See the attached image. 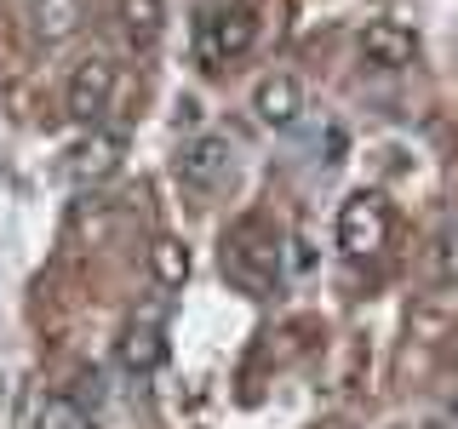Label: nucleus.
I'll list each match as a JSON object with an SVG mask.
<instances>
[{"label":"nucleus","mask_w":458,"mask_h":429,"mask_svg":"<svg viewBox=\"0 0 458 429\" xmlns=\"http://www.w3.org/2000/svg\"><path fill=\"white\" fill-rule=\"evenodd\" d=\"M224 275L235 281V286H247V292H269V286H276L281 247H276V235H269L258 218H247L235 235L224 240Z\"/></svg>","instance_id":"obj_1"},{"label":"nucleus","mask_w":458,"mask_h":429,"mask_svg":"<svg viewBox=\"0 0 458 429\" xmlns=\"http://www.w3.org/2000/svg\"><path fill=\"white\" fill-rule=\"evenodd\" d=\"M121 149H126L121 132H104V126H92V132H86L75 149H69L64 172L81 183V189H98L104 178H114V172H121Z\"/></svg>","instance_id":"obj_7"},{"label":"nucleus","mask_w":458,"mask_h":429,"mask_svg":"<svg viewBox=\"0 0 458 429\" xmlns=\"http://www.w3.org/2000/svg\"><path fill=\"white\" fill-rule=\"evenodd\" d=\"M229 172H235V138H229V132H200V138L183 143V155H178L183 189L212 195V189L229 183Z\"/></svg>","instance_id":"obj_4"},{"label":"nucleus","mask_w":458,"mask_h":429,"mask_svg":"<svg viewBox=\"0 0 458 429\" xmlns=\"http://www.w3.org/2000/svg\"><path fill=\"white\" fill-rule=\"evenodd\" d=\"M258 40V18L247 6L235 12H212V18H200V57L207 63H229V57H247Z\"/></svg>","instance_id":"obj_6"},{"label":"nucleus","mask_w":458,"mask_h":429,"mask_svg":"<svg viewBox=\"0 0 458 429\" xmlns=\"http://www.w3.org/2000/svg\"><path fill=\"white\" fill-rule=\"evenodd\" d=\"M252 114L264 126H276V132H293L298 114H304V86H298V75H286V69H276V75H264L252 86Z\"/></svg>","instance_id":"obj_8"},{"label":"nucleus","mask_w":458,"mask_h":429,"mask_svg":"<svg viewBox=\"0 0 458 429\" xmlns=\"http://www.w3.org/2000/svg\"><path fill=\"white\" fill-rule=\"evenodd\" d=\"M114 23L132 52H155L166 35V0H114Z\"/></svg>","instance_id":"obj_9"},{"label":"nucleus","mask_w":458,"mask_h":429,"mask_svg":"<svg viewBox=\"0 0 458 429\" xmlns=\"http://www.w3.org/2000/svg\"><path fill=\"white\" fill-rule=\"evenodd\" d=\"M436 264H441V281H458V229H447V235H441Z\"/></svg>","instance_id":"obj_14"},{"label":"nucleus","mask_w":458,"mask_h":429,"mask_svg":"<svg viewBox=\"0 0 458 429\" xmlns=\"http://www.w3.org/2000/svg\"><path fill=\"white\" fill-rule=\"evenodd\" d=\"M453 424H458V400H453Z\"/></svg>","instance_id":"obj_15"},{"label":"nucleus","mask_w":458,"mask_h":429,"mask_svg":"<svg viewBox=\"0 0 458 429\" xmlns=\"http://www.w3.org/2000/svg\"><path fill=\"white\" fill-rule=\"evenodd\" d=\"M114 86H121V75H114V63H109L104 52L81 57L75 75H69V86H64V114L92 132V126L109 114V104H114Z\"/></svg>","instance_id":"obj_2"},{"label":"nucleus","mask_w":458,"mask_h":429,"mask_svg":"<svg viewBox=\"0 0 458 429\" xmlns=\"http://www.w3.org/2000/svg\"><path fill=\"white\" fill-rule=\"evenodd\" d=\"M390 429H412V424H390Z\"/></svg>","instance_id":"obj_16"},{"label":"nucleus","mask_w":458,"mask_h":429,"mask_svg":"<svg viewBox=\"0 0 458 429\" xmlns=\"http://www.w3.org/2000/svg\"><path fill=\"white\" fill-rule=\"evenodd\" d=\"M149 275L161 286H183V281H190V247H183L178 235H161L149 247Z\"/></svg>","instance_id":"obj_13"},{"label":"nucleus","mask_w":458,"mask_h":429,"mask_svg":"<svg viewBox=\"0 0 458 429\" xmlns=\"http://www.w3.org/2000/svg\"><path fill=\"white\" fill-rule=\"evenodd\" d=\"M166 361V338H161V326L155 321H132L121 332V366L126 372H138V378H149L155 366Z\"/></svg>","instance_id":"obj_10"},{"label":"nucleus","mask_w":458,"mask_h":429,"mask_svg":"<svg viewBox=\"0 0 458 429\" xmlns=\"http://www.w3.org/2000/svg\"><path fill=\"white\" fill-rule=\"evenodd\" d=\"M81 23H86V6H81V0H35V35L47 40V46L81 35Z\"/></svg>","instance_id":"obj_11"},{"label":"nucleus","mask_w":458,"mask_h":429,"mask_svg":"<svg viewBox=\"0 0 458 429\" xmlns=\"http://www.w3.org/2000/svg\"><path fill=\"white\" fill-rule=\"evenodd\" d=\"M355 52H361L367 69H378V75H395V69H407L412 57H419V35H412L407 23H395V18H378V23L361 29Z\"/></svg>","instance_id":"obj_5"},{"label":"nucleus","mask_w":458,"mask_h":429,"mask_svg":"<svg viewBox=\"0 0 458 429\" xmlns=\"http://www.w3.org/2000/svg\"><path fill=\"white\" fill-rule=\"evenodd\" d=\"M35 429H98V418L75 395H40L35 400Z\"/></svg>","instance_id":"obj_12"},{"label":"nucleus","mask_w":458,"mask_h":429,"mask_svg":"<svg viewBox=\"0 0 458 429\" xmlns=\"http://www.w3.org/2000/svg\"><path fill=\"white\" fill-rule=\"evenodd\" d=\"M384 240H390V206H384V195L355 189L338 206V252L344 257H372V252H384Z\"/></svg>","instance_id":"obj_3"}]
</instances>
